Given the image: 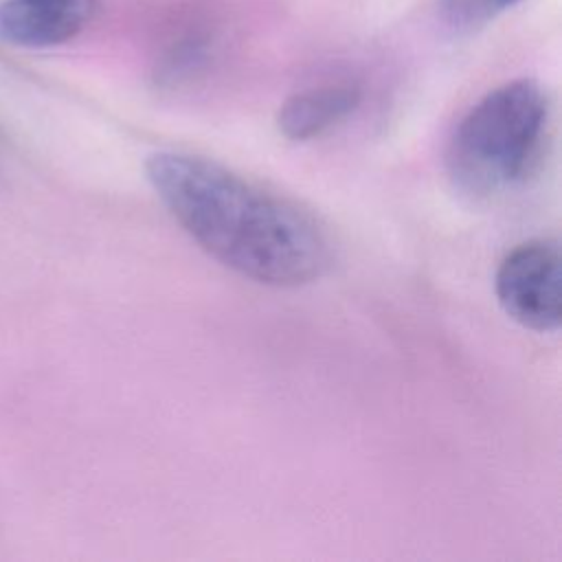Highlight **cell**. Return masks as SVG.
I'll return each instance as SVG.
<instances>
[{"mask_svg":"<svg viewBox=\"0 0 562 562\" xmlns=\"http://www.w3.org/2000/svg\"><path fill=\"white\" fill-rule=\"evenodd\" d=\"M145 173L176 222L237 274L296 288L327 270L329 239L299 204L193 154H151Z\"/></svg>","mask_w":562,"mask_h":562,"instance_id":"obj_1","label":"cell"},{"mask_svg":"<svg viewBox=\"0 0 562 562\" xmlns=\"http://www.w3.org/2000/svg\"><path fill=\"white\" fill-rule=\"evenodd\" d=\"M547 119V94L529 79L485 94L448 143L446 169L454 187L487 198L522 182L542 151Z\"/></svg>","mask_w":562,"mask_h":562,"instance_id":"obj_2","label":"cell"},{"mask_svg":"<svg viewBox=\"0 0 562 562\" xmlns=\"http://www.w3.org/2000/svg\"><path fill=\"white\" fill-rule=\"evenodd\" d=\"M496 296L509 318L533 331H555L562 321V255L555 239L514 248L496 272Z\"/></svg>","mask_w":562,"mask_h":562,"instance_id":"obj_3","label":"cell"},{"mask_svg":"<svg viewBox=\"0 0 562 562\" xmlns=\"http://www.w3.org/2000/svg\"><path fill=\"white\" fill-rule=\"evenodd\" d=\"M92 0H7L0 4V37L29 48L55 46L81 31Z\"/></svg>","mask_w":562,"mask_h":562,"instance_id":"obj_4","label":"cell"},{"mask_svg":"<svg viewBox=\"0 0 562 562\" xmlns=\"http://www.w3.org/2000/svg\"><path fill=\"white\" fill-rule=\"evenodd\" d=\"M362 90L353 83H329L292 94L277 114L279 132L290 140L321 136L347 119L360 103Z\"/></svg>","mask_w":562,"mask_h":562,"instance_id":"obj_5","label":"cell"},{"mask_svg":"<svg viewBox=\"0 0 562 562\" xmlns=\"http://www.w3.org/2000/svg\"><path fill=\"white\" fill-rule=\"evenodd\" d=\"M206 61V44L200 40L178 42L160 61L158 79L160 83L176 86L191 79Z\"/></svg>","mask_w":562,"mask_h":562,"instance_id":"obj_6","label":"cell"},{"mask_svg":"<svg viewBox=\"0 0 562 562\" xmlns=\"http://www.w3.org/2000/svg\"><path fill=\"white\" fill-rule=\"evenodd\" d=\"M516 2L518 0H441V13L452 26L472 29L485 24Z\"/></svg>","mask_w":562,"mask_h":562,"instance_id":"obj_7","label":"cell"}]
</instances>
